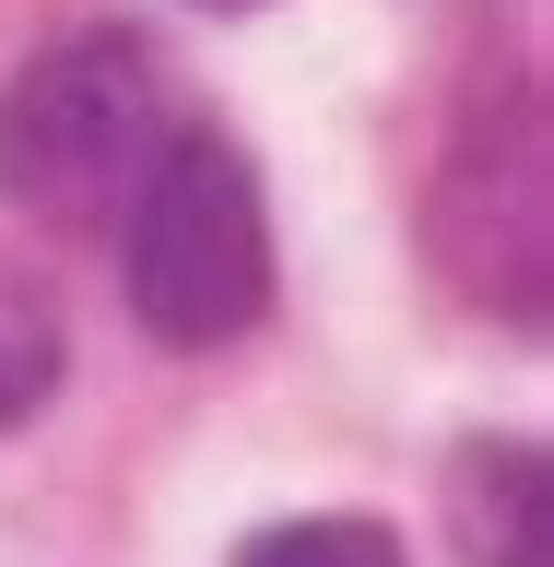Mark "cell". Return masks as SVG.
<instances>
[{
	"mask_svg": "<svg viewBox=\"0 0 554 567\" xmlns=\"http://www.w3.org/2000/svg\"><path fill=\"white\" fill-rule=\"evenodd\" d=\"M166 142H177L166 60L142 35H71L0 95V189L48 225H106L130 213Z\"/></svg>",
	"mask_w": 554,
	"mask_h": 567,
	"instance_id": "6da1fadb",
	"label": "cell"
},
{
	"mask_svg": "<svg viewBox=\"0 0 554 567\" xmlns=\"http://www.w3.org/2000/svg\"><path fill=\"white\" fill-rule=\"evenodd\" d=\"M118 225H130V308L154 343L212 354L272 308V213H260V177L237 142L177 131Z\"/></svg>",
	"mask_w": 554,
	"mask_h": 567,
	"instance_id": "7a4b0ae2",
	"label": "cell"
},
{
	"mask_svg": "<svg viewBox=\"0 0 554 567\" xmlns=\"http://www.w3.org/2000/svg\"><path fill=\"white\" fill-rule=\"evenodd\" d=\"M449 520H460V556L472 567H554L543 556V450H460V485H449Z\"/></svg>",
	"mask_w": 554,
	"mask_h": 567,
	"instance_id": "3957f363",
	"label": "cell"
},
{
	"mask_svg": "<svg viewBox=\"0 0 554 567\" xmlns=\"http://www.w3.org/2000/svg\"><path fill=\"white\" fill-rule=\"evenodd\" d=\"M48 379H60V319H48V296H35V284L0 272V425L35 414V402H48Z\"/></svg>",
	"mask_w": 554,
	"mask_h": 567,
	"instance_id": "277c9868",
	"label": "cell"
},
{
	"mask_svg": "<svg viewBox=\"0 0 554 567\" xmlns=\"http://www.w3.org/2000/svg\"><path fill=\"white\" fill-rule=\"evenodd\" d=\"M237 567H401V532H378V520H283Z\"/></svg>",
	"mask_w": 554,
	"mask_h": 567,
	"instance_id": "5b68a950",
	"label": "cell"
}]
</instances>
